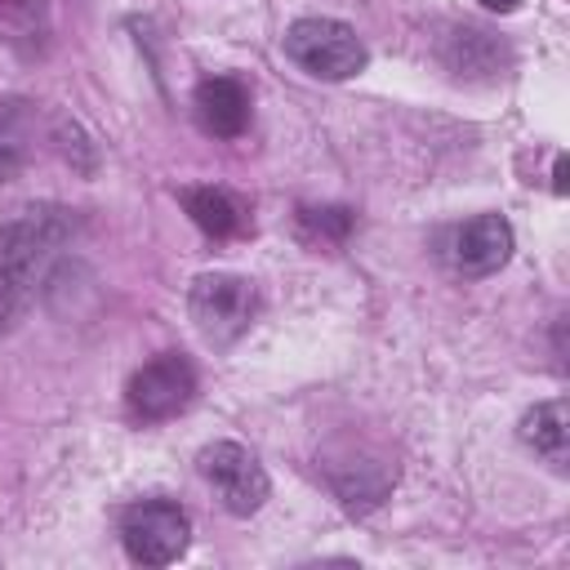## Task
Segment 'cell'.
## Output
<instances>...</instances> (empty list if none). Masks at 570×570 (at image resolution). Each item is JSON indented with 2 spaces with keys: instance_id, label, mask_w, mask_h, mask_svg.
<instances>
[{
  "instance_id": "6da1fadb",
  "label": "cell",
  "mask_w": 570,
  "mask_h": 570,
  "mask_svg": "<svg viewBox=\"0 0 570 570\" xmlns=\"http://www.w3.org/2000/svg\"><path fill=\"white\" fill-rule=\"evenodd\" d=\"M67 236V218L53 209H27L22 218L0 223V334L13 330V321L27 312L36 281L53 249Z\"/></svg>"
},
{
  "instance_id": "7a4b0ae2",
  "label": "cell",
  "mask_w": 570,
  "mask_h": 570,
  "mask_svg": "<svg viewBox=\"0 0 570 570\" xmlns=\"http://www.w3.org/2000/svg\"><path fill=\"white\" fill-rule=\"evenodd\" d=\"M285 53L321 80H352L356 71H365V45L338 18H298V22H289Z\"/></svg>"
},
{
  "instance_id": "3957f363",
  "label": "cell",
  "mask_w": 570,
  "mask_h": 570,
  "mask_svg": "<svg viewBox=\"0 0 570 570\" xmlns=\"http://www.w3.org/2000/svg\"><path fill=\"white\" fill-rule=\"evenodd\" d=\"M187 312H191L196 330L223 347L249 330V321L258 312V289H254V281H245L236 272H205L191 281Z\"/></svg>"
},
{
  "instance_id": "277c9868",
  "label": "cell",
  "mask_w": 570,
  "mask_h": 570,
  "mask_svg": "<svg viewBox=\"0 0 570 570\" xmlns=\"http://www.w3.org/2000/svg\"><path fill=\"white\" fill-rule=\"evenodd\" d=\"M120 539H125V552L138 566H169L187 552L191 521L169 499H142L120 517Z\"/></svg>"
},
{
  "instance_id": "5b68a950",
  "label": "cell",
  "mask_w": 570,
  "mask_h": 570,
  "mask_svg": "<svg viewBox=\"0 0 570 570\" xmlns=\"http://www.w3.org/2000/svg\"><path fill=\"white\" fill-rule=\"evenodd\" d=\"M196 468H200V476L214 485V494H218V503L232 512V517H254L263 503H267V472H263V463L245 450V445H236V441H214V445H205L200 454H196Z\"/></svg>"
},
{
  "instance_id": "8992f818",
  "label": "cell",
  "mask_w": 570,
  "mask_h": 570,
  "mask_svg": "<svg viewBox=\"0 0 570 570\" xmlns=\"http://www.w3.org/2000/svg\"><path fill=\"white\" fill-rule=\"evenodd\" d=\"M196 396V370L187 356L165 352L129 379V410L142 419H169Z\"/></svg>"
},
{
  "instance_id": "52a82bcc",
  "label": "cell",
  "mask_w": 570,
  "mask_h": 570,
  "mask_svg": "<svg viewBox=\"0 0 570 570\" xmlns=\"http://www.w3.org/2000/svg\"><path fill=\"white\" fill-rule=\"evenodd\" d=\"M512 254V227L503 214H476L450 236V263L463 276H490Z\"/></svg>"
},
{
  "instance_id": "ba28073f",
  "label": "cell",
  "mask_w": 570,
  "mask_h": 570,
  "mask_svg": "<svg viewBox=\"0 0 570 570\" xmlns=\"http://www.w3.org/2000/svg\"><path fill=\"white\" fill-rule=\"evenodd\" d=\"M191 107H196V120L205 134H218V138H236L245 125H249V94L240 80L232 76H214V80H200L196 94H191Z\"/></svg>"
},
{
  "instance_id": "9c48e42d",
  "label": "cell",
  "mask_w": 570,
  "mask_h": 570,
  "mask_svg": "<svg viewBox=\"0 0 570 570\" xmlns=\"http://www.w3.org/2000/svg\"><path fill=\"white\" fill-rule=\"evenodd\" d=\"M441 58L459 76H494L503 67V45L481 27H454L441 45Z\"/></svg>"
},
{
  "instance_id": "30bf717a",
  "label": "cell",
  "mask_w": 570,
  "mask_h": 570,
  "mask_svg": "<svg viewBox=\"0 0 570 570\" xmlns=\"http://www.w3.org/2000/svg\"><path fill=\"white\" fill-rule=\"evenodd\" d=\"M521 441L534 450V454H543L548 463H566V450H570V410H566V401H543V405H534L525 419H521Z\"/></svg>"
},
{
  "instance_id": "8fae6325",
  "label": "cell",
  "mask_w": 570,
  "mask_h": 570,
  "mask_svg": "<svg viewBox=\"0 0 570 570\" xmlns=\"http://www.w3.org/2000/svg\"><path fill=\"white\" fill-rule=\"evenodd\" d=\"M183 205H187L191 223L205 236H232V232H240V205L227 191H218V187H187L183 191Z\"/></svg>"
},
{
  "instance_id": "7c38bea8",
  "label": "cell",
  "mask_w": 570,
  "mask_h": 570,
  "mask_svg": "<svg viewBox=\"0 0 570 570\" xmlns=\"http://www.w3.org/2000/svg\"><path fill=\"white\" fill-rule=\"evenodd\" d=\"M303 223H312L316 232H330V236H347L352 209H303Z\"/></svg>"
},
{
  "instance_id": "4fadbf2b",
  "label": "cell",
  "mask_w": 570,
  "mask_h": 570,
  "mask_svg": "<svg viewBox=\"0 0 570 570\" xmlns=\"http://www.w3.org/2000/svg\"><path fill=\"white\" fill-rule=\"evenodd\" d=\"M18 169H22V156H18V147L0 138V183H4V178H13Z\"/></svg>"
},
{
  "instance_id": "5bb4252c",
  "label": "cell",
  "mask_w": 570,
  "mask_h": 570,
  "mask_svg": "<svg viewBox=\"0 0 570 570\" xmlns=\"http://www.w3.org/2000/svg\"><path fill=\"white\" fill-rule=\"evenodd\" d=\"M490 13H512V9H521V0H481Z\"/></svg>"
},
{
  "instance_id": "9a60e30c",
  "label": "cell",
  "mask_w": 570,
  "mask_h": 570,
  "mask_svg": "<svg viewBox=\"0 0 570 570\" xmlns=\"http://www.w3.org/2000/svg\"><path fill=\"white\" fill-rule=\"evenodd\" d=\"M552 174H557V183H552V187H557V191H566V156H557V165H552Z\"/></svg>"
}]
</instances>
